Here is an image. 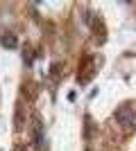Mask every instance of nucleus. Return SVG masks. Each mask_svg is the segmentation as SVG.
Here are the masks:
<instances>
[{"label": "nucleus", "mask_w": 136, "mask_h": 151, "mask_svg": "<svg viewBox=\"0 0 136 151\" xmlns=\"http://www.w3.org/2000/svg\"><path fill=\"white\" fill-rule=\"evenodd\" d=\"M0 43H2V47H7V50H14V47H18V36L12 34V32H5V34L0 36Z\"/></svg>", "instance_id": "obj_2"}, {"label": "nucleus", "mask_w": 136, "mask_h": 151, "mask_svg": "<svg viewBox=\"0 0 136 151\" xmlns=\"http://www.w3.org/2000/svg\"><path fill=\"white\" fill-rule=\"evenodd\" d=\"M43 142V126H41L39 120H34V145L39 147Z\"/></svg>", "instance_id": "obj_3"}, {"label": "nucleus", "mask_w": 136, "mask_h": 151, "mask_svg": "<svg viewBox=\"0 0 136 151\" xmlns=\"http://www.w3.org/2000/svg\"><path fill=\"white\" fill-rule=\"evenodd\" d=\"M116 120L118 124H123V126H132L136 120V108L132 101H127V104H123V106H118L116 108Z\"/></svg>", "instance_id": "obj_1"}]
</instances>
